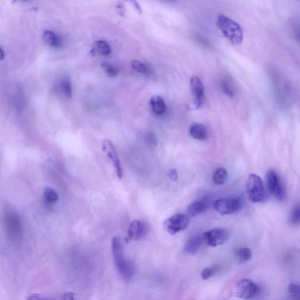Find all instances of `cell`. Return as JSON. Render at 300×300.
<instances>
[{
  "mask_svg": "<svg viewBox=\"0 0 300 300\" xmlns=\"http://www.w3.org/2000/svg\"><path fill=\"white\" fill-rule=\"evenodd\" d=\"M216 26L225 38L233 45L239 46L242 43L243 31L238 23L228 16L219 15L216 21Z\"/></svg>",
  "mask_w": 300,
  "mask_h": 300,
  "instance_id": "obj_1",
  "label": "cell"
},
{
  "mask_svg": "<svg viewBox=\"0 0 300 300\" xmlns=\"http://www.w3.org/2000/svg\"><path fill=\"white\" fill-rule=\"evenodd\" d=\"M111 250L115 264L119 273L124 279L130 280L134 274V268L124 256L122 241L119 237L113 238Z\"/></svg>",
  "mask_w": 300,
  "mask_h": 300,
  "instance_id": "obj_2",
  "label": "cell"
},
{
  "mask_svg": "<svg viewBox=\"0 0 300 300\" xmlns=\"http://www.w3.org/2000/svg\"><path fill=\"white\" fill-rule=\"evenodd\" d=\"M3 223L10 240L13 242L19 243L23 239V227L17 212L11 209L6 210L4 214Z\"/></svg>",
  "mask_w": 300,
  "mask_h": 300,
  "instance_id": "obj_3",
  "label": "cell"
},
{
  "mask_svg": "<svg viewBox=\"0 0 300 300\" xmlns=\"http://www.w3.org/2000/svg\"><path fill=\"white\" fill-rule=\"evenodd\" d=\"M246 191L250 201L253 203L264 202L266 191L261 178L255 174H250L246 182Z\"/></svg>",
  "mask_w": 300,
  "mask_h": 300,
  "instance_id": "obj_4",
  "label": "cell"
},
{
  "mask_svg": "<svg viewBox=\"0 0 300 300\" xmlns=\"http://www.w3.org/2000/svg\"><path fill=\"white\" fill-rule=\"evenodd\" d=\"M267 186L270 193L276 199L283 201L286 198V193L280 177L274 170H269L266 174Z\"/></svg>",
  "mask_w": 300,
  "mask_h": 300,
  "instance_id": "obj_5",
  "label": "cell"
},
{
  "mask_svg": "<svg viewBox=\"0 0 300 300\" xmlns=\"http://www.w3.org/2000/svg\"><path fill=\"white\" fill-rule=\"evenodd\" d=\"M260 293V287L250 279H243L236 286V294L237 297L246 300L257 297Z\"/></svg>",
  "mask_w": 300,
  "mask_h": 300,
  "instance_id": "obj_6",
  "label": "cell"
},
{
  "mask_svg": "<svg viewBox=\"0 0 300 300\" xmlns=\"http://www.w3.org/2000/svg\"><path fill=\"white\" fill-rule=\"evenodd\" d=\"M242 202L238 198H222L216 200L213 203L215 210L220 215H229L238 211Z\"/></svg>",
  "mask_w": 300,
  "mask_h": 300,
  "instance_id": "obj_7",
  "label": "cell"
},
{
  "mask_svg": "<svg viewBox=\"0 0 300 300\" xmlns=\"http://www.w3.org/2000/svg\"><path fill=\"white\" fill-rule=\"evenodd\" d=\"M190 221V217L187 215L175 214L165 220L164 227L170 235H174L185 230L189 227Z\"/></svg>",
  "mask_w": 300,
  "mask_h": 300,
  "instance_id": "obj_8",
  "label": "cell"
},
{
  "mask_svg": "<svg viewBox=\"0 0 300 300\" xmlns=\"http://www.w3.org/2000/svg\"><path fill=\"white\" fill-rule=\"evenodd\" d=\"M202 237L203 242L208 246L216 247L226 242L229 237V232L223 228H215L204 233Z\"/></svg>",
  "mask_w": 300,
  "mask_h": 300,
  "instance_id": "obj_9",
  "label": "cell"
},
{
  "mask_svg": "<svg viewBox=\"0 0 300 300\" xmlns=\"http://www.w3.org/2000/svg\"><path fill=\"white\" fill-rule=\"evenodd\" d=\"M190 88L193 96V109L197 110L202 107L205 102V91L202 82L197 77H193L190 80Z\"/></svg>",
  "mask_w": 300,
  "mask_h": 300,
  "instance_id": "obj_10",
  "label": "cell"
},
{
  "mask_svg": "<svg viewBox=\"0 0 300 300\" xmlns=\"http://www.w3.org/2000/svg\"><path fill=\"white\" fill-rule=\"evenodd\" d=\"M102 147L103 151L107 154L114 164L117 176L121 180L123 177V170L114 144L110 140H105L103 141Z\"/></svg>",
  "mask_w": 300,
  "mask_h": 300,
  "instance_id": "obj_11",
  "label": "cell"
},
{
  "mask_svg": "<svg viewBox=\"0 0 300 300\" xmlns=\"http://www.w3.org/2000/svg\"><path fill=\"white\" fill-rule=\"evenodd\" d=\"M148 225L139 220H134L129 227L127 241L137 240L143 238L147 235Z\"/></svg>",
  "mask_w": 300,
  "mask_h": 300,
  "instance_id": "obj_12",
  "label": "cell"
},
{
  "mask_svg": "<svg viewBox=\"0 0 300 300\" xmlns=\"http://www.w3.org/2000/svg\"><path fill=\"white\" fill-rule=\"evenodd\" d=\"M203 242L202 236H194L187 241L185 247V251L191 255L197 253Z\"/></svg>",
  "mask_w": 300,
  "mask_h": 300,
  "instance_id": "obj_13",
  "label": "cell"
},
{
  "mask_svg": "<svg viewBox=\"0 0 300 300\" xmlns=\"http://www.w3.org/2000/svg\"><path fill=\"white\" fill-rule=\"evenodd\" d=\"M190 133L194 139L203 141L208 138V133L207 128L202 123H194L191 125Z\"/></svg>",
  "mask_w": 300,
  "mask_h": 300,
  "instance_id": "obj_14",
  "label": "cell"
},
{
  "mask_svg": "<svg viewBox=\"0 0 300 300\" xmlns=\"http://www.w3.org/2000/svg\"><path fill=\"white\" fill-rule=\"evenodd\" d=\"M207 209V205L205 202L201 201H196L192 202L187 207V215L189 217H195L203 213Z\"/></svg>",
  "mask_w": 300,
  "mask_h": 300,
  "instance_id": "obj_15",
  "label": "cell"
},
{
  "mask_svg": "<svg viewBox=\"0 0 300 300\" xmlns=\"http://www.w3.org/2000/svg\"><path fill=\"white\" fill-rule=\"evenodd\" d=\"M43 39L49 47L54 48H60L62 44L61 37L51 30H46L43 32Z\"/></svg>",
  "mask_w": 300,
  "mask_h": 300,
  "instance_id": "obj_16",
  "label": "cell"
},
{
  "mask_svg": "<svg viewBox=\"0 0 300 300\" xmlns=\"http://www.w3.org/2000/svg\"><path fill=\"white\" fill-rule=\"evenodd\" d=\"M150 104L154 113L157 115H162L166 111L165 102L159 96H154L150 101Z\"/></svg>",
  "mask_w": 300,
  "mask_h": 300,
  "instance_id": "obj_17",
  "label": "cell"
},
{
  "mask_svg": "<svg viewBox=\"0 0 300 300\" xmlns=\"http://www.w3.org/2000/svg\"><path fill=\"white\" fill-rule=\"evenodd\" d=\"M235 257L237 262L243 264V262L251 260L252 257V252L251 250L248 248H241L237 250Z\"/></svg>",
  "mask_w": 300,
  "mask_h": 300,
  "instance_id": "obj_18",
  "label": "cell"
},
{
  "mask_svg": "<svg viewBox=\"0 0 300 300\" xmlns=\"http://www.w3.org/2000/svg\"><path fill=\"white\" fill-rule=\"evenodd\" d=\"M228 174L227 170L220 168L216 170L214 175V181L216 184L223 185L227 181Z\"/></svg>",
  "mask_w": 300,
  "mask_h": 300,
  "instance_id": "obj_19",
  "label": "cell"
},
{
  "mask_svg": "<svg viewBox=\"0 0 300 300\" xmlns=\"http://www.w3.org/2000/svg\"><path fill=\"white\" fill-rule=\"evenodd\" d=\"M44 197L46 202L48 203H54L59 199L58 194L55 190L51 187H46L44 191Z\"/></svg>",
  "mask_w": 300,
  "mask_h": 300,
  "instance_id": "obj_20",
  "label": "cell"
},
{
  "mask_svg": "<svg viewBox=\"0 0 300 300\" xmlns=\"http://www.w3.org/2000/svg\"><path fill=\"white\" fill-rule=\"evenodd\" d=\"M97 51L102 55H108L111 53V48L106 41L100 40L96 42Z\"/></svg>",
  "mask_w": 300,
  "mask_h": 300,
  "instance_id": "obj_21",
  "label": "cell"
},
{
  "mask_svg": "<svg viewBox=\"0 0 300 300\" xmlns=\"http://www.w3.org/2000/svg\"><path fill=\"white\" fill-rule=\"evenodd\" d=\"M61 88L62 93L66 98H71L72 95V84L68 79H65L61 82Z\"/></svg>",
  "mask_w": 300,
  "mask_h": 300,
  "instance_id": "obj_22",
  "label": "cell"
},
{
  "mask_svg": "<svg viewBox=\"0 0 300 300\" xmlns=\"http://www.w3.org/2000/svg\"><path fill=\"white\" fill-rule=\"evenodd\" d=\"M102 67L105 70L107 76L110 78H114L116 77L119 72V69L118 67L106 63V62H104V63L102 64Z\"/></svg>",
  "mask_w": 300,
  "mask_h": 300,
  "instance_id": "obj_23",
  "label": "cell"
},
{
  "mask_svg": "<svg viewBox=\"0 0 300 300\" xmlns=\"http://www.w3.org/2000/svg\"><path fill=\"white\" fill-rule=\"evenodd\" d=\"M289 293L291 298L294 300H299L300 289L298 285L295 283H291L289 286Z\"/></svg>",
  "mask_w": 300,
  "mask_h": 300,
  "instance_id": "obj_24",
  "label": "cell"
},
{
  "mask_svg": "<svg viewBox=\"0 0 300 300\" xmlns=\"http://www.w3.org/2000/svg\"><path fill=\"white\" fill-rule=\"evenodd\" d=\"M132 67L141 73H145L147 72V68L141 62L137 60L133 61L131 64Z\"/></svg>",
  "mask_w": 300,
  "mask_h": 300,
  "instance_id": "obj_25",
  "label": "cell"
},
{
  "mask_svg": "<svg viewBox=\"0 0 300 300\" xmlns=\"http://www.w3.org/2000/svg\"><path fill=\"white\" fill-rule=\"evenodd\" d=\"M221 86L223 92L228 96V97L233 98L234 97L235 91L232 88L231 84H229L228 82L223 81L221 83Z\"/></svg>",
  "mask_w": 300,
  "mask_h": 300,
  "instance_id": "obj_26",
  "label": "cell"
},
{
  "mask_svg": "<svg viewBox=\"0 0 300 300\" xmlns=\"http://www.w3.org/2000/svg\"><path fill=\"white\" fill-rule=\"evenodd\" d=\"M300 220V208L298 205L294 208L291 213V221L295 225L298 224Z\"/></svg>",
  "mask_w": 300,
  "mask_h": 300,
  "instance_id": "obj_27",
  "label": "cell"
},
{
  "mask_svg": "<svg viewBox=\"0 0 300 300\" xmlns=\"http://www.w3.org/2000/svg\"><path fill=\"white\" fill-rule=\"evenodd\" d=\"M216 269L215 268H206L203 269L201 272V277L204 280H208L215 274Z\"/></svg>",
  "mask_w": 300,
  "mask_h": 300,
  "instance_id": "obj_28",
  "label": "cell"
},
{
  "mask_svg": "<svg viewBox=\"0 0 300 300\" xmlns=\"http://www.w3.org/2000/svg\"><path fill=\"white\" fill-rule=\"evenodd\" d=\"M26 300H53L51 298L48 297H45L43 296V295H40L39 294H32L29 295L26 298Z\"/></svg>",
  "mask_w": 300,
  "mask_h": 300,
  "instance_id": "obj_29",
  "label": "cell"
},
{
  "mask_svg": "<svg viewBox=\"0 0 300 300\" xmlns=\"http://www.w3.org/2000/svg\"><path fill=\"white\" fill-rule=\"evenodd\" d=\"M168 176L170 180L172 181L176 182L178 180V174L177 170L173 168L170 170Z\"/></svg>",
  "mask_w": 300,
  "mask_h": 300,
  "instance_id": "obj_30",
  "label": "cell"
},
{
  "mask_svg": "<svg viewBox=\"0 0 300 300\" xmlns=\"http://www.w3.org/2000/svg\"><path fill=\"white\" fill-rule=\"evenodd\" d=\"M62 300H74V294L72 292H66L62 295Z\"/></svg>",
  "mask_w": 300,
  "mask_h": 300,
  "instance_id": "obj_31",
  "label": "cell"
},
{
  "mask_svg": "<svg viewBox=\"0 0 300 300\" xmlns=\"http://www.w3.org/2000/svg\"><path fill=\"white\" fill-rule=\"evenodd\" d=\"M132 3H133V6L135 7L136 11L138 12L139 14H142V10H141V8L139 6V4H138V3H137L136 1H133L132 2Z\"/></svg>",
  "mask_w": 300,
  "mask_h": 300,
  "instance_id": "obj_32",
  "label": "cell"
},
{
  "mask_svg": "<svg viewBox=\"0 0 300 300\" xmlns=\"http://www.w3.org/2000/svg\"><path fill=\"white\" fill-rule=\"evenodd\" d=\"M4 58H5V52H4L3 49L0 47V61L4 60Z\"/></svg>",
  "mask_w": 300,
  "mask_h": 300,
  "instance_id": "obj_33",
  "label": "cell"
},
{
  "mask_svg": "<svg viewBox=\"0 0 300 300\" xmlns=\"http://www.w3.org/2000/svg\"><path fill=\"white\" fill-rule=\"evenodd\" d=\"M293 300H294V299H293Z\"/></svg>",
  "mask_w": 300,
  "mask_h": 300,
  "instance_id": "obj_34",
  "label": "cell"
}]
</instances>
